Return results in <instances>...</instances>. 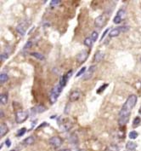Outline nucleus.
Returning a JSON list of instances; mask_svg holds the SVG:
<instances>
[{"label":"nucleus","instance_id":"1","mask_svg":"<svg viewBox=\"0 0 141 151\" xmlns=\"http://www.w3.org/2000/svg\"><path fill=\"white\" fill-rule=\"evenodd\" d=\"M136 102H137V96H135V95H130L127 97L126 102L123 104L122 109L120 110L119 117L130 116L131 110L134 108V106L136 105Z\"/></svg>","mask_w":141,"mask_h":151},{"label":"nucleus","instance_id":"2","mask_svg":"<svg viewBox=\"0 0 141 151\" xmlns=\"http://www.w3.org/2000/svg\"><path fill=\"white\" fill-rule=\"evenodd\" d=\"M62 88L63 87L61 86V85L58 84L52 89V91H51V92H50V95H49V101H50V102L52 104H54L57 101L59 96H60L61 93Z\"/></svg>","mask_w":141,"mask_h":151},{"label":"nucleus","instance_id":"3","mask_svg":"<svg viewBox=\"0 0 141 151\" xmlns=\"http://www.w3.org/2000/svg\"><path fill=\"white\" fill-rule=\"evenodd\" d=\"M28 118V112L26 111H17L15 113V121L19 124L23 123Z\"/></svg>","mask_w":141,"mask_h":151},{"label":"nucleus","instance_id":"4","mask_svg":"<svg viewBox=\"0 0 141 151\" xmlns=\"http://www.w3.org/2000/svg\"><path fill=\"white\" fill-rule=\"evenodd\" d=\"M105 21H106V18L104 15H101L99 16H98L94 20V25L95 27L101 28V27H104V25L105 24Z\"/></svg>","mask_w":141,"mask_h":151},{"label":"nucleus","instance_id":"5","mask_svg":"<svg viewBox=\"0 0 141 151\" xmlns=\"http://www.w3.org/2000/svg\"><path fill=\"white\" fill-rule=\"evenodd\" d=\"M88 58V52L86 50H82L80 51L78 54L77 55V61L78 62V64H82L83 61H86V59Z\"/></svg>","mask_w":141,"mask_h":151},{"label":"nucleus","instance_id":"6","mask_svg":"<svg viewBox=\"0 0 141 151\" xmlns=\"http://www.w3.org/2000/svg\"><path fill=\"white\" fill-rule=\"evenodd\" d=\"M72 73H73V71L72 70H70V71H69L68 73H66L65 75H63L62 77H61V80H60V85H61L62 87H65V86H66L67 81H68V80L70 78V76H71Z\"/></svg>","mask_w":141,"mask_h":151},{"label":"nucleus","instance_id":"7","mask_svg":"<svg viewBox=\"0 0 141 151\" xmlns=\"http://www.w3.org/2000/svg\"><path fill=\"white\" fill-rule=\"evenodd\" d=\"M97 69V67L95 65H92L89 67V70L86 72V74H84V76H83V80H89V79H91L92 78V76H93V74H94V72L96 71Z\"/></svg>","mask_w":141,"mask_h":151},{"label":"nucleus","instance_id":"8","mask_svg":"<svg viewBox=\"0 0 141 151\" xmlns=\"http://www.w3.org/2000/svg\"><path fill=\"white\" fill-rule=\"evenodd\" d=\"M49 143L52 145L53 147L58 148L62 144V140H61V137H53L49 139Z\"/></svg>","mask_w":141,"mask_h":151},{"label":"nucleus","instance_id":"9","mask_svg":"<svg viewBox=\"0 0 141 151\" xmlns=\"http://www.w3.org/2000/svg\"><path fill=\"white\" fill-rule=\"evenodd\" d=\"M47 110V108L44 106V105H42V104H38V105H37L35 106L34 108H32V114H42V113L45 112Z\"/></svg>","mask_w":141,"mask_h":151},{"label":"nucleus","instance_id":"10","mask_svg":"<svg viewBox=\"0 0 141 151\" xmlns=\"http://www.w3.org/2000/svg\"><path fill=\"white\" fill-rule=\"evenodd\" d=\"M81 96V92L79 91V90H75L73 91L70 94V96H69V99H70V102H76L80 98Z\"/></svg>","mask_w":141,"mask_h":151},{"label":"nucleus","instance_id":"11","mask_svg":"<svg viewBox=\"0 0 141 151\" xmlns=\"http://www.w3.org/2000/svg\"><path fill=\"white\" fill-rule=\"evenodd\" d=\"M16 31H17L20 35H22V36L25 35L26 31V25H25V23L24 22L20 23V24L17 26V27H16Z\"/></svg>","mask_w":141,"mask_h":151},{"label":"nucleus","instance_id":"12","mask_svg":"<svg viewBox=\"0 0 141 151\" xmlns=\"http://www.w3.org/2000/svg\"><path fill=\"white\" fill-rule=\"evenodd\" d=\"M9 131V128L7 126V125L5 123H2L1 126H0V137H4L5 135L8 133Z\"/></svg>","mask_w":141,"mask_h":151},{"label":"nucleus","instance_id":"13","mask_svg":"<svg viewBox=\"0 0 141 151\" xmlns=\"http://www.w3.org/2000/svg\"><path fill=\"white\" fill-rule=\"evenodd\" d=\"M104 57H105V54L103 53L102 51H97L94 55V61L95 62H99L104 59Z\"/></svg>","mask_w":141,"mask_h":151},{"label":"nucleus","instance_id":"14","mask_svg":"<svg viewBox=\"0 0 141 151\" xmlns=\"http://www.w3.org/2000/svg\"><path fill=\"white\" fill-rule=\"evenodd\" d=\"M129 121V116H122V117H119L118 123L119 125L122 126H125L127 123V121Z\"/></svg>","mask_w":141,"mask_h":151},{"label":"nucleus","instance_id":"15","mask_svg":"<svg viewBox=\"0 0 141 151\" xmlns=\"http://www.w3.org/2000/svg\"><path fill=\"white\" fill-rule=\"evenodd\" d=\"M126 148H127L128 150H131V151H133L136 149V148H137V144L135 143H133V142H131L129 141L127 143V145H126Z\"/></svg>","mask_w":141,"mask_h":151},{"label":"nucleus","instance_id":"16","mask_svg":"<svg viewBox=\"0 0 141 151\" xmlns=\"http://www.w3.org/2000/svg\"><path fill=\"white\" fill-rule=\"evenodd\" d=\"M120 33H121V30H120V28H114L112 29V30L109 33V36L111 38H113V37H117V36H118L119 34H120Z\"/></svg>","mask_w":141,"mask_h":151},{"label":"nucleus","instance_id":"17","mask_svg":"<svg viewBox=\"0 0 141 151\" xmlns=\"http://www.w3.org/2000/svg\"><path fill=\"white\" fill-rule=\"evenodd\" d=\"M8 102V95L6 93L0 95V103L2 105H5Z\"/></svg>","mask_w":141,"mask_h":151},{"label":"nucleus","instance_id":"18","mask_svg":"<svg viewBox=\"0 0 141 151\" xmlns=\"http://www.w3.org/2000/svg\"><path fill=\"white\" fill-rule=\"evenodd\" d=\"M35 142V138L33 137H26V139H25L24 141H23V143L26 145H32Z\"/></svg>","mask_w":141,"mask_h":151},{"label":"nucleus","instance_id":"19","mask_svg":"<svg viewBox=\"0 0 141 151\" xmlns=\"http://www.w3.org/2000/svg\"><path fill=\"white\" fill-rule=\"evenodd\" d=\"M31 55H32V56L37 58V59L40 60V61H43L45 59V57L42 54L38 53V52H32V53H31Z\"/></svg>","mask_w":141,"mask_h":151},{"label":"nucleus","instance_id":"20","mask_svg":"<svg viewBox=\"0 0 141 151\" xmlns=\"http://www.w3.org/2000/svg\"><path fill=\"white\" fill-rule=\"evenodd\" d=\"M70 127H71V125L69 122H64L61 125V128L63 131H68Z\"/></svg>","mask_w":141,"mask_h":151},{"label":"nucleus","instance_id":"21","mask_svg":"<svg viewBox=\"0 0 141 151\" xmlns=\"http://www.w3.org/2000/svg\"><path fill=\"white\" fill-rule=\"evenodd\" d=\"M93 43H94V41L93 39H91V37L86 38L84 40V45H86V46H88V47H91L92 45H93Z\"/></svg>","mask_w":141,"mask_h":151},{"label":"nucleus","instance_id":"22","mask_svg":"<svg viewBox=\"0 0 141 151\" xmlns=\"http://www.w3.org/2000/svg\"><path fill=\"white\" fill-rule=\"evenodd\" d=\"M8 80H9V76L6 74H1V75H0V83L1 84L5 83Z\"/></svg>","mask_w":141,"mask_h":151},{"label":"nucleus","instance_id":"23","mask_svg":"<svg viewBox=\"0 0 141 151\" xmlns=\"http://www.w3.org/2000/svg\"><path fill=\"white\" fill-rule=\"evenodd\" d=\"M129 138H131V139H136L137 138V137L139 136V134H138L137 131H132L129 132Z\"/></svg>","mask_w":141,"mask_h":151},{"label":"nucleus","instance_id":"24","mask_svg":"<svg viewBox=\"0 0 141 151\" xmlns=\"http://www.w3.org/2000/svg\"><path fill=\"white\" fill-rule=\"evenodd\" d=\"M141 122V119L139 117H136V118L133 120V127H137Z\"/></svg>","mask_w":141,"mask_h":151},{"label":"nucleus","instance_id":"25","mask_svg":"<svg viewBox=\"0 0 141 151\" xmlns=\"http://www.w3.org/2000/svg\"><path fill=\"white\" fill-rule=\"evenodd\" d=\"M125 14H126L125 10H122V9H121V10H119L118 11H117V15H118V16H120L122 19H123L124 17H125Z\"/></svg>","mask_w":141,"mask_h":151},{"label":"nucleus","instance_id":"26","mask_svg":"<svg viewBox=\"0 0 141 151\" xmlns=\"http://www.w3.org/2000/svg\"><path fill=\"white\" fill-rule=\"evenodd\" d=\"M26 129L25 128V127H23V128H21V129L19 130L18 132H17V134H16V136H17V137H22L23 135L26 133Z\"/></svg>","mask_w":141,"mask_h":151},{"label":"nucleus","instance_id":"27","mask_svg":"<svg viewBox=\"0 0 141 151\" xmlns=\"http://www.w3.org/2000/svg\"><path fill=\"white\" fill-rule=\"evenodd\" d=\"M122 19L121 17L118 16V15H116V16L114 17V19H113V22L115 23V24H119V23L122 22Z\"/></svg>","mask_w":141,"mask_h":151},{"label":"nucleus","instance_id":"28","mask_svg":"<svg viewBox=\"0 0 141 151\" xmlns=\"http://www.w3.org/2000/svg\"><path fill=\"white\" fill-rule=\"evenodd\" d=\"M61 0H52L50 2V6L51 7H55L57 6V5H59V4H61Z\"/></svg>","mask_w":141,"mask_h":151},{"label":"nucleus","instance_id":"29","mask_svg":"<svg viewBox=\"0 0 141 151\" xmlns=\"http://www.w3.org/2000/svg\"><path fill=\"white\" fill-rule=\"evenodd\" d=\"M107 86H108V84L102 85V86H101L100 87H99V89L97 90V93H98V94H99V93H101V92H102L103 91H105V88H106Z\"/></svg>","mask_w":141,"mask_h":151},{"label":"nucleus","instance_id":"30","mask_svg":"<svg viewBox=\"0 0 141 151\" xmlns=\"http://www.w3.org/2000/svg\"><path fill=\"white\" fill-rule=\"evenodd\" d=\"M90 37H91V39H93L94 42H95V41L97 40V39H98V33H97V32H93Z\"/></svg>","mask_w":141,"mask_h":151},{"label":"nucleus","instance_id":"31","mask_svg":"<svg viewBox=\"0 0 141 151\" xmlns=\"http://www.w3.org/2000/svg\"><path fill=\"white\" fill-rule=\"evenodd\" d=\"M8 57H9V54L6 53V52H4L3 54H1V57H0V60H1V61H4V60H6Z\"/></svg>","mask_w":141,"mask_h":151},{"label":"nucleus","instance_id":"32","mask_svg":"<svg viewBox=\"0 0 141 151\" xmlns=\"http://www.w3.org/2000/svg\"><path fill=\"white\" fill-rule=\"evenodd\" d=\"M32 41H28V42H26V44L25 45V46H24V50H26L31 48L32 47Z\"/></svg>","mask_w":141,"mask_h":151},{"label":"nucleus","instance_id":"33","mask_svg":"<svg viewBox=\"0 0 141 151\" xmlns=\"http://www.w3.org/2000/svg\"><path fill=\"white\" fill-rule=\"evenodd\" d=\"M85 71H86V67H82V68H81V69H80V71H79L78 73H77V77H79V76H80V75H82V74H83Z\"/></svg>","mask_w":141,"mask_h":151},{"label":"nucleus","instance_id":"34","mask_svg":"<svg viewBox=\"0 0 141 151\" xmlns=\"http://www.w3.org/2000/svg\"><path fill=\"white\" fill-rule=\"evenodd\" d=\"M73 140H74V143H77V136H76L75 134H72V135H71V137H70V141L71 142V143H73Z\"/></svg>","mask_w":141,"mask_h":151},{"label":"nucleus","instance_id":"35","mask_svg":"<svg viewBox=\"0 0 141 151\" xmlns=\"http://www.w3.org/2000/svg\"><path fill=\"white\" fill-rule=\"evenodd\" d=\"M5 143H6V144H7V147H10V145H11V141H10L9 139H7Z\"/></svg>","mask_w":141,"mask_h":151},{"label":"nucleus","instance_id":"36","mask_svg":"<svg viewBox=\"0 0 141 151\" xmlns=\"http://www.w3.org/2000/svg\"><path fill=\"white\" fill-rule=\"evenodd\" d=\"M107 32H108V29H106V30H105V32H104V33H103V34H102V37H101V40H102V39H104V37H105V34H106V33H107Z\"/></svg>","mask_w":141,"mask_h":151},{"label":"nucleus","instance_id":"37","mask_svg":"<svg viewBox=\"0 0 141 151\" xmlns=\"http://www.w3.org/2000/svg\"><path fill=\"white\" fill-rule=\"evenodd\" d=\"M62 151H71L70 149H64V150H62Z\"/></svg>","mask_w":141,"mask_h":151},{"label":"nucleus","instance_id":"38","mask_svg":"<svg viewBox=\"0 0 141 151\" xmlns=\"http://www.w3.org/2000/svg\"><path fill=\"white\" fill-rule=\"evenodd\" d=\"M2 116H4V113H3V111L1 110V117Z\"/></svg>","mask_w":141,"mask_h":151},{"label":"nucleus","instance_id":"39","mask_svg":"<svg viewBox=\"0 0 141 151\" xmlns=\"http://www.w3.org/2000/svg\"><path fill=\"white\" fill-rule=\"evenodd\" d=\"M139 114H141V107L139 108Z\"/></svg>","mask_w":141,"mask_h":151},{"label":"nucleus","instance_id":"40","mask_svg":"<svg viewBox=\"0 0 141 151\" xmlns=\"http://www.w3.org/2000/svg\"><path fill=\"white\" fill-rule=\"evenodd\" d=\"M11 151H15V150H11Z\"/></svg>","mask_w":141,"mask_h":151},{"label":"nucleus","instance_id":"41","mask_svg":"<svg viewBox=\"0 0 141 151\" xmlns=\"http://www.w3.org/2000/svg\"><path fill=\"white\" fill-rule=\"evenodd\" d=\"M140 61H141V59H140Z\"/></svg>","mask_w":141,"mask_h":151}]
</instances>
